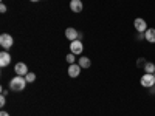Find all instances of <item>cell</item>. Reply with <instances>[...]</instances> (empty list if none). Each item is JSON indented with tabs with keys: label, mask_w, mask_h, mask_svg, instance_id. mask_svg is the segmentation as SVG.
I'll return each mask as SVG.
<instances>
[{
	"label": "cell",
	"mask_w": 155,
	"mask_h": 116,
	"mask_svg": "<svg viewBox=\"0 0 155 116\" xmlns=\"http://www.w3.org/2000/svg\"><path fill=\"white\" fill-rule=\"evenodd\" d=\"M27 79H25V76H14L12 79L9 81V90L11 92H22V90H25V87H27Z\"/></svg>",
	"instance_id": "6da1fadb"
},
{
	"label": "cell",
	"mask_w": 155,
	"mask_h": 116,
	"mask_svg": "<svg viewBox=\"0 0 155 116\" xmlns=\"http://www.w3.org/2000/svg\"><path fill=\"white\" fill-rule=\"evenodd\" d=\"M14 45V39H12L11 34L8 33H3V34H0V47H2L3 50H11V47Z\"/></svg>",
	"instance_id": "7a4b0ae2"
},
{
	"label": "cell",
	"mask_w": 155,
	"mask_h": 116,
	"mask_svg": "<svg viewBox=\"0 0 155 116\" xmlns=\"http://www.w3.org/2000/svg\"><path fill=\"white\" fill-rule=\"evenodd\" d=\"M140 84L141 87H144V88H150L155 85V73H144L143 76H141V79H140Z\"/></svg>",
	"instance_id": "3957f363"
},
{
	"label": "cell",
	"mask_w": 155,
	"mask_h": 116,
	"mask_svg": "<svg viewBox=\"0 0 155 116\" xmlns=\"http://www.w3.org/2000/svg\"><path fill=\"white\" fill-rule=\"evenodd\" d=\"M82 51H84V44H82V40L76 39V40L70 42V53L79 56V54H82Z\"/></svg>",
	"instance_id": "277c9868"
},
{
	"label": "cell",
	"mask_w": 155,
	"mask_h": 116,
	"mask_svg": "<svg viewBox=\"0 0 155 116\" xmlns=\"http://www.w3.org/2000/svg\"><path fill=\"white\" fill-rule=\"evenodd\" d=\"M134 28L137 30V33H146L147 31V22L143 17H137L134 20Z\"/></svg>",
	"instance_id": "5b68a950"
},
{
	"label": "cell",
	"mask_w": 155,
	"mask_h": 116,
	"mask_svg": "<svg viewBox=\"0 0 155 116\" xmlns=\"http://www.w3.org/2000/svg\"><path fill=\"white\" fill-rule=\"evenodd\" d=\"M14 73H16L17 76H27V74H28V67H27V63L17 62L16 65H14Z\"/></svg>",
	"instance_id": "8992f818"
},
{
	"label": "cell",
	"mask_w": 155,
	"mask_h": 116,
	"mask_svg": "<svg viewBox=\"0 0 155 116\" xmlns=\"http://www.w3.org/2000/svg\"><path fill=\"white\" fill-rule=\"evenodd\" d=\"M11 60H12V59H11V54L8 53L6 50H3L2 53H0V67H2V68L8 67L9 63H11Z\"/></svg>",
	"instance_id": "52a82bcc"
},
{
	"label": "cell",
	"mask_w": 155,
	"mask_h": 116,
	"mask_svg": "<svg viewBox=\"0 0 155 116\" xmlns=\"http://www.w3.org/2000/svg\"><path fill=\"white\" fill-rule=\"evenodd\" d=\"M81 67H79V63H71V65H68V70H67V73H68V76L70 77H78L81 74Z\"/></svg>",
	"instance_id": "ba28073f"
},
{
	"label": "cell",
	"mask_w": 155,
	"mask_h": 116,
	"mask_svg": "<svg viewBox=\"0 0 155 116\" xmlns=\"http://www.w3.org/2000/svg\"><path fill=\"white\" fill-rule=\"evenodd\" d=\"M65 37L68 39L70 42H73V40H76V39H79V31H78L76 28H67L65 30Z\"/></svg>",
	"instance_id": "9c48e42d"
},
{
	"label": "cell",
	"mask_w": 155,
	"mask_h": 116,
	"mask_svg": "<svg viewBox=\"0 0 155 116\" xmlns=\"http://www.w3.org/2000/svg\"><path fill=\"white\" fill-rule=\"evenodd\" d=\"M70 9L78 14V12H81L84 9V5H82L81 0H71V2H70Z\"/></svg>",
	"instance_id": "30bf717a"
},
{
	"label": "cell",
	"mask_w": 155,
	"mask_h": 116,
	"mask_svg": "<svg viewBox=\"0 0 155 116\" xmlns=\"http://www.w3.org/2000/svg\"><path fill=\"white\" fill-rule=\"evenodd\" d=\"M78 63H79L81 68H90V65H92V60H90L87 56H81L79 59H78Z\"/></svg>",
	"instance_id": "8fae6325"
},
{
	"label": "cell",
	"mask_w": 155,
	"mask_h": 116,
	"mask_svg": "<svg viewBox=\"0 0 155 116\" xmlns=\"http://www.w3.org/2000/svg\"><path fill=\"white\" fill-rule=\"evenodd\" d=\"M144 34H146V40L149 44H155V28H147Z\"/></svg>",
	"instance_id": "7c38bea8"
},
{
	"label": "cell",
	"mask_w": 155,
	"mask_h": 116,
	"mask_svg": "<svg viewBox=\"0 0 155 116\" xmlns=\"http://www.w3.org/2000/svg\"><path fill=\"white\" fill-rule=\"evenodd\" d=\"M143 70H144V73H155V63L153 62H146L144 63V67H143Z\"/></svg>",
	"instance_id": "4fadbf2b"
},
{
	"label": "cell",
	"mask_w": 155,
	"mask_h": 116,
	"mask_svg": "<svg viewBox=\"0 0 155 116\" xmlns=\"http://www.w3.org/2000/svg\"><path fill=\"white\" fill-rule=\"evenodd\" d=\"M65 60L68 62V65H71V63H76V54L68 53V54H67V57H65Z\"/></svg>",
	"instance_id": "5bb4252c"
},
{
	"label": "cell",
	"mask_w": 155,
	"mask_h": 116,
	"mask_svg": "<svg viewBox=\"0 0 155 116\" xmlns=\"http://www.w3.org/2000/svg\"><path fill=\"white\" fill-rule=\"evenodd\" d=\"M25 79H27V82H28V84H31V82H34V81H36V74H34L33 71H28V74L25 76Z\"/></svg>",
	"instance_id": "9a60e30c"
},
{
	"label": "cell",
	"mask_w": 155,
	"mask_h": 116,
	"mask_svg": "<svg viewBox=\"0 0 155 116\" xmlns=\"http://www.w3.org/2000/svg\"><path fill=\"white\" fill-rule=\"evenodd\" d=\"M144 63H146V59L144 57H138V60H137V67L138 68H143Z\"/></svg>",
	"instance_id": "2e32d148"
},
{
	"label": "cell",
	"mask_w": 155,
	"mask_h": 116,
	"mask_svg": "<svg viewBox=\"0 0 155 116\" xmlns=\"http://www.w3.org/2000/svg\"><path fill=\"white\" fill-rule=\"evenodd\" d=\"M5 104H6V98L2 95L0 96V107H5Z\"/></svg>",
	"instance_id": "e0dca14e"
},
{
	"label": "cell",
	"mask_w": 155,
	"mask_h": 116,
	"mask_svg": "<svg viewBox=\"0 0 155 116\" xmlns=\"http://www.w3.org/2000/svg\"><path fill=\"white\" fill-rule=\"evenodd\" d=\"M137 39H138V40H143V39H146V34H144V33H138Z\"/></svg>",
	"instance_id": "ac0fdd59"
},
{
	"label": "cell",
	"mask_w": 155,
	"mask_h": 116,
	"mask_svg": "<svg viewBox=\"0 0 155 116\" xmlns=\"http://www.w3.org/2000/svg\"><path fill=\"white\" fill-rule=\"evenodd\" d=\"M0 12H6V5H5V3L0 5Z\"/></svg>",
	"instance_id": "d6986e66"
},
{
	"label": "cell",
	"mask_w": 155,
	"mask_h": 116,
	"mask_svg": "<svg viewBox=\"0 0 155 116\" xmlns=\"http://www.w3.org/2000/svg\"><path fill=\"white\" fill-rule=\"evenodd\" d=\"M149 93H150V95H155V85L149 88Z\"/></svg>",
	"instance_id": "ffe728a7"
},
{
	"label": "cell",
	"mask_w": 155,
	"mask_h": 116,
	"mask_svg": "<svg viewBox=\"0 0 155 116\" xmlns=\"http://www.w3.org/2000/svg\"><path fill=\"white\" fill-rule=\"evenodd\" d=\"M0 116H9V113L5 111V110H2V111H0Z\"/></svg>",
	"instance_id": "44dd1931"
},
{
	"label": "cell",
	"mask_w": 155,
	"mask_h": 116,
	"mask_svg": "<svg viewBox=\"0 0 155 116\" xmlns=\"http://www.w3.org/2000/svg\"><path fill=\"white\" fill-rule=\"evenodd\" d=\"M2 95H3V96H6V95H8V92H6L5 88H2Z\"/></svg>",
	"instance_id": "7402d4cb"
},
{
	"label": "cell",
	"mask_w": 155,
	"mask_h": 116,
	"mask_svg": "<svg viewBox=\"0 0 155 116\" xmlns=\"http://www.w3.org/2000/svg\"><path fill=\"white\" fill-rule=\"evenodd\" d=\"M30 2H39V0H30Z\"/></svg>",
	"instance_id": "603a6c76"
}]
</instances>
